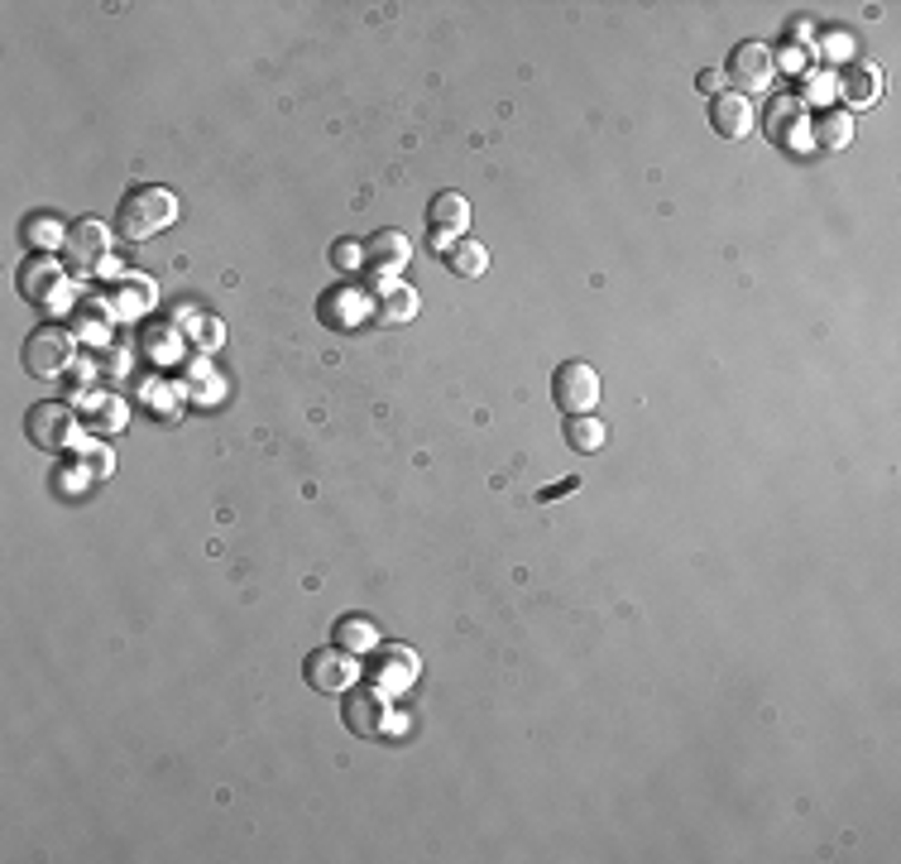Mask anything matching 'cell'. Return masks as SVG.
Masks as SVG:
<instances>
[{"label": "cell", "mask_w": 901, "mask_h": 864, "mask_svg": "<svg viewBox=\"0 0 901 864\" xmlns=\"http://www.w3.org/2000/svg\"><path fill=\"white\" fill-rule=\"evenodd\" d=\"M173 216H178V202L168 187H135L115 212V230H121V240H149L164 226H173Z\"/></svg>", "instance_id": "1"}, {"label": "cell", "mask_w": 901, "mask_h": 864, "mask_svg": "<svg viewBox=\"0 0 901 864\" xmlns=\"http://www.w3.org/2000/svg\"><path fill=\"white\" fill-rule=\"evenodd\" d=\"M72 351H77V337H72L68 327H34L24 341V370L29 374H43V380H53V374H63L72 366Z\"/></svg>", "instance_id": "2"}, {"label": "cell", "mask_w": 901, "mask_h": 864, "mask_svg": "<svg viewBox=\"0 0 901 864\" xmlns=\"http://www.w3.org/2000/svg\"><path fill=\"white\" fill-rule=\"evenodd\" d=\"M551 399H557L561 413H590L600 403V374H594L586 360H566L551 374Z\"/></svg>", "instance_id": "3"}, {"label": "cell", "mask_w": 901, "mask_h": 864, "mask_svg": "<svg viewBox=\"0 0 901 864\" xmlns=\"http://www.w3.org/2000/svg\"><path fill=\"white\" fill-rule=\"evenodd\" d=\"M72 428H77V418H72V409H68L63 399H43V403H34V409L24 413L29 442L43 446V452H63L68 438H72Z\"/></svg>", "instance_id": "4"}, {"label": "cell", "mask_w": 901, "mask_h": 864, "mask_svg": "<svg viewBox=\"0 0 901 864\" xmlns=\"http://www.w3.org/2000/svg\"><path fill=\"white\" fill-rule=\"evenodd\" d=\"M773 49L758 39H748V43H738V49L729 53V82L738 86V96H748V92H767L773 86Z\"/></svg>", "instance_id": "5"}, {"label": "cell", "mask_w": 901, "mask_h": 864, "mask_svg": "<svg viewBox=\"0 0 901 864\" xmlns=\"http://www.w3.org/2000/svg\"><path fill=\"white\" fill-rule=\"evenodd\" d=\"M302 677H308V687L312 691H327V697H336L341 687H351V677H355V654L351 648H317V654L302 662Z\"/></svg>", "instance_id": "6"}, {"label": "cell", "mask_w": 901, "mask_h": 864, "mask_svg": "<svg viewBox=\"0 0 901 864\" xmlns=\"http://www.w3.org/2000/svg\"><path fill=\"white\" fill-rule=\"evenodd\" d=\"M710 125H715L724 140L748 135V130H753V101H748V96H738V92H719V96H710Z\"/></svg>", "instance_id": "7"}, {"label": "cell", "mask_w": 901, "mask_h": 864, "mask_svg": "<svg viewBox=\"0 0 901 864\" xmlns=\"http://www.w3.org/2000/svg\"><path fill=\"white\" fill-rule=\"evenodd\" d=\"M341 716H345V730H351V734H374V730L384 726V701H380V691H374V687L345 691Z\"/></svg>", "instance_id": "8"}, {"label": "cell", "mask_w": 901, "mask_h": 864, "mask_svg": "<svg viewBox=\"0 0 901 864\" xmlns=\"http://www.w3.org/2000/svg\"><path fill=\"white\" fill-rule=\"evenodd\" d=\"M106 245H111V230L101 226V222H92V216L68 230V259H72L77 269H92L96 259L106 255Z\"/></svg>", "instance_id": "9"}, {"label": "cell", "mask_w": 901, "mask_h": 864, "mask_svg": "<svg viewBox=\"0 0 901 864\" xmlns=\"http://www.w3.org/2000/svg\"><path fill=\"white\" fill-rule=\"evenodd\" d=\"M427 226L432 236H437V245H446V236H460L465 226H470V207H465L460 193H437L427 207Z\"/></svg>", "instance_id": "10"}, {"label": "cell", "mask_w": 901, "mask_h": 864, "mask_svg": "<svg viewBox=\"0 0 901 864\" xmlns=\"http://www.w3.org/2000/svg\"><path fill=\"white\" fill-rule=\"evenodd\" d=\"M365 255H370V265H374V269L398 274L403 265H408L413 245H408V236H403V230H374L370 245H365Z\"/></svg>", "instance_id": "11"}, {"label": "cell", "mask_w": 901, "mask_h": 864, "mask_svg": "<svg viewBox=\"0 0 901 864\" xmlns=\"http://www.w3.org/2000/svg\"><path fill=\"white\" fill-rule=\"evenodd\" d=\"M58 288H63V274H58L53 259H29L24 274H20V294L29 302H43V308H49L58 298Z\"/></svg>", "instance_id": "12"}, {"label": "cell", "mask_w": 901, "mask_h": 864, "mask_svg": "<svg viewBox=\"0 0 901 864\" xmlns=\"http://www.w3.org/2000/svg\"><path fill=\"white\" fill-rule=\"evenodd\" d=\"M149 302H154V284L139 279V274H125V279L115 284V312L121 317H144Z\"/></svg>", "instance_id": "13"}, {"label": "cell", "mask_w": 901, "mask_h": 864, "mask_svg": "<svg viewBox=\"0 0 901 864\" xmlns=\"http://www.w3.org/2000/svg\"><path fill=\"white\" fill-rule=\"evenodd\" d=\"M446 265H451V274H460V279H479V274L489 269V250L479 240H456L446 250Z\"/></svg>", "instance_id": "14"}, {"label": "cell", "mask_w": 901, "mask_h": 864, "mask_svg": "<svg viewBox=\"0 0 901 864\" xmlns=\"http://www.w3.org/2000/svg\"><path fill=\"white\" fill-rule=\"evenodd\" d=\"M566 442L576 446V452H600L604 446V423L590 413H566Z\"/></svg>", "instance_id": "15"}, {"label": "cell", "mask_w": 901, "mask_h": 864, "mask_svg": "<svg viewBox=\"0 0 901 864\" xmlns=\"http://www.w3.org/2000/svg\"><path fill=\"white\" fill-rule=\"evenodd\" d=\"M878 92H882V78H878V68L859 63V68H849V72H845V96L853 101V106H873V101H878Z\"/></svg>", "instance_id": "16"}, {"label": "cell", "mask_w": 901, "mask_h": 864, "mask_svg": "<svg viewBox=\"0 0 901 864\" xmlns=\"http://www.w3.org/2000/svg\"><path fill=\"white\" fill-rule=\"evenodd\" d=\"M380 317H384L389 327L408 322V317H417V294H413V288H403V284H384V298H380Z\"/></svg>", "instance_id": "17"}, {"label": "cell", "mask_w": 901, "mask_h": 864, "mask_svg": "<svg viewBox=\"0 0 901 864\" xmlns=\"http://www.w3.org/2000/svg\"><path fill=\"white\" fill-rule=\"evenodd\" d=\"M816 140H820V150H845L853 140V121L845 111H825L820 125H816Z\"/></svg>", "instance_id": "18"}, {"label": "cell", "mask_w": 901, "mask_h": 864, "mask_svg": "<svg viewBox=\"0 0 901 864\" xmlns=\"http://www.w3.org/2000/svg\"><path fill=\"white\" fill-rule=\"evenodd\" d=\"M336 644L351 648V654H360V648H374V625H370V619H360V615L341 619V625H336Z\"/></svg>", "instance_id": "19"}, {"label": "cell", "mask_w": 901, "mask_h": 864, "mask_svg": "<svg viewBox=\"0 0 901 864\" xmlns=\"http://www.w3.org/2000/svg\"><path fill=\"white\" fill-rule=\"evenodd\" d=\"M24 240H34V245H43V250H49V245H68V236H63V226H58L53 222V216H24Z\"/></svg>", "instance_id": "20"}, {"label": "cell", "mask_w": 901, "mask_h": 864, "mask_svg": "<svg viewBox=\"0 0 901 864\" xmlns=\"http://www.w3.org/2000/svg\"><path fill=\"white\" fill-rule=\"evenodd\" d=\"M331 259H336V265H345V269H355V265H360V250H355V245H341V250H331Z\"/></svg>", "instance_id": "21"}, {"label": "cell", "mask_w": 901, "mask_h": 864, "mask_svg": "<svg viewBox=\"0 0 901 864\" xmlns=\"http://www.w3.org/2000/svg\"><path fill=\"white\" fill-rule=\"evenodd\" d=\"M701 92H710V96H719V72H701Z\"/></svg>", "instance_id": "22"}]
</instances>
